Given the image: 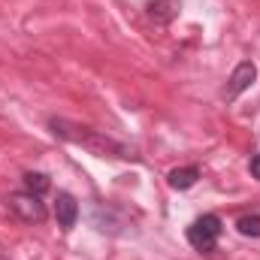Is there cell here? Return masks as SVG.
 Wrapping results in <instances>:
<instances>
[{
    "instance_id": "1",
    "label": "cell",
    "mask_w": 260,
    "mask_h": 260,
    "mask_svg": "<svg viewBox=\"0 0 260 260\" xmlns=\"http://www.w3.org/2000/svg\"><path fill=\"white\" fill-rule=\"evenodd\" d=\"M49 130L64 139V142H73V145H82L88 148L91 154L97 157H109V160H136V148L109 136L106 130H97L91 124H79V121H70V118H49Z\"/></svg>"
},
{
    "instance_id": "2",
    "label": "cell",
    "mask_w": 260,
    "mask_h": 260,
    "mask_svg": "<svg viewBox=\"0 0 260 260\" xmlns=\"http://www.w3.org/2000/svg\"><path fill=\"white\" fill-rule=\"evenodd\" d=\"M6 206H9V212L15 215V218H21L24 224H43L46 221V203H43V197L30 194V191H15V194L6 197Z\"/></svg>"
},
{
    "instance_id": "3",
    "label": "cell",
    "mask_w": 260,
    "mask_h": 260,
    "mask_svg": "<svg viewBox=\"0 0 260 260\" xmlns=\"http://www.w3.org/2000/svg\"><path fill=\"white\" fill-rule=\"evenodd\" d=\"M224 224L218 215H200L194 224L188 227V242L194 245L197 251H212L218 245V236H221Z\"/></svg>"
},
{
    "instance_id": "4",
    "label": "cell",
    "mask_w": 260,
    "mask_h": 260,
    "mask_svg": "<svg viewBox=\"0 0 260 260\" xmlns=\"http://www.w3.org/2000/svg\"><path fill=\"white\" fill-rule=\"evenodd\" d=\"M254 79H257V67L251 64V61H242V64L230 73V79L224 85V100H236L239 94H245L254 85Z\"/></svg>"
},
{
    "instance_id": "5",
    "label": "cell",
    "mask_w": 260,
    "mask_h": 260,
    "mask_svg": "<svg viewBox=\"0 0 260 260\" xmlns=\"http://www.w3.org/2000/svg\"><path fill=\"white\" fill-rule=\"evenodd\" d=\"M55 218H58V224L64 230L76 227V221H79V203H76V197L67 194V191H58V197H55Z\"/></svg>"
},
{
    "instance_id": "6",
    "label": "cell",
    "mask_w": 260,
    "mask_h": 260,
    "mask_svg": "<svg viewBox=\"0 0 260 260\" xmlns=\"http://www.w3.org/2000/svg\"><path fill=\"white\" fill-rule=\"evenodd\" d=\"M145 15L151 21H157V24H170L179 15V0H148Z\"/></svg>"
},
{
    "instance_id": "7",
    "label": "cell",
    "mask_w": 260,
    "mask_h": 260,
    "mask_svg": "<svg viewBox=\"0 0 260 260\" xmlns=\"http://www.w3.org/2000/svg\"><path fill=\"white\" fill-rule=\"evenodd\" d=\"M197 179H200V167H176V170H170V176H167V182H170L173 191H188V188H194Z\"/></svg>"
},
{
    "instance_id": "8",
    "label": "cell",
    "mask_w": 260,
    "mask_h": 260,
    "mask_svg": "<svg viewBox=\"0 0 260 260\" xmlns=\"http://www.w3.org/2000/svg\"><path fill=\"white\" fill-rule=\"evenodd\" d=\"M24 191L43 197L49 191V176H46V173H24Z\"/></svg>"
},
{
    "instance_id": "9",
    "label": "cell",
    "mask_w": 260,
    "mask_h": 260,
    "mask_svg": "<svg viewBox=\"0 0 260 260\" xmlns=\"http://www.w3.org/2000/svg\"><path fill=\"white\" fill-rule=\"evenodd\" d=\"M236 230L242 236H251V239H260V215H242L236 221Z\"/></svg>"
},
{
    "instance_id": "10",
    "label": "cell",
    "mask_w": 260,
    "mask_h": 260,
    "mask_svg": "<svg viewBox=\"0 0 260 260\" xmlns=\"http://www.w3.org/2000/svg\"><path fill=\"white\" fill-rule=\"evenodd\" d=\"M248 170H251V179H257V182H260V154H251Z\"/></svg>"
},
{
    "instance_id": "11",
    "label": "cell",
    "mask_w": 260,
    "mask_h": 260,
    "mask_svg": "<svg viewBox=\"0 0 260 260\" xmlns=\"http://www.w3.org/2000/svg\"><path fill=\"white\" fill-rule=\"evenodd\" d=\"M0 260H9V257H6V254H3V251H0Z\"/></svg>"
}]
</instances>
